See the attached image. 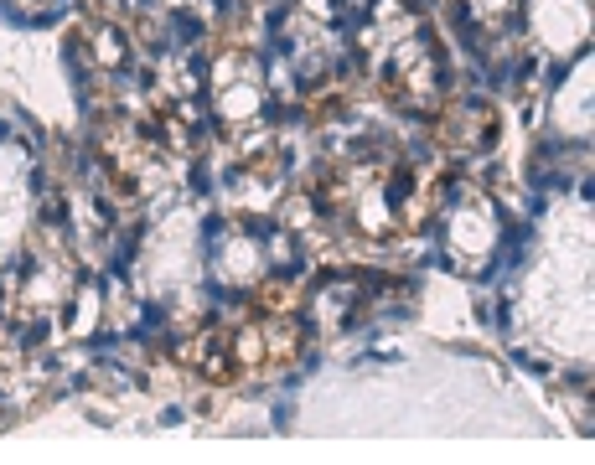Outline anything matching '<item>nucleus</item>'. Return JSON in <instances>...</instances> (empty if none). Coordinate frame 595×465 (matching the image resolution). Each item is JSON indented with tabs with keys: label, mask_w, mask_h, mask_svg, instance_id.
I'll use <instances>...</instances> for the list:
<instances>
[{
	"label": "nucleus",
	"mask_w": 595,
	"mask_h": 465,
	"mask_svg": "<svg viewBox=\"0 0 595 465\" xmlns=\"http://www.w3.org/2000/svg\"><path fill=\"white\" fill-rule=\"evenodd\" d=\"M171 31L181 36V42H197V36H202V21H192V16H181V11H171Z\"/></svg>",
	"instance_id": "nucleus-1"
},
{
	"label": "nucleus",
	"mask_w": 595,
	"mask_h": 465,
	"mask_svg": "<svg viewBox=\"0 0 595 465\" xmlns=\"http://www.w3.org/2000/svg\"><path fill=\"white\" fill-rule=\"evenodd\" d=\"M192 186H197V191H212V176H207V171L197 165V171H192Z\"/></svg>",
	"instance_id": "nucleus-2"
},
{
	"label": "nucleus",
	"mask_w": 595,
	"mask_h": 465,
	"mask_svg": "<svg viewBox=\"0 0 595 465\" xmlns=\"http://www.w3.org/2000/svg\"><path fill=\"white\" fill-rule=\"evenodd\" d=\"M218 5H228V0H218Z\"/></svg>",
	"instance_id": "nucleus-3"
}]
</instances>
